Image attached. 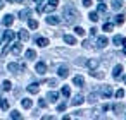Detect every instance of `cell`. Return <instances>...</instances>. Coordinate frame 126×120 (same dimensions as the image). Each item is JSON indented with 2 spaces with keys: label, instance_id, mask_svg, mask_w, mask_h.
<instances>
[{
  "label": "cell",
  "instance_id": "6da1fadb",
  "mask_svg": "<svg viewBox=\"0 0 126 120\" xmlns=\"http://www.w3.org/2000/svg\"><path fill=\"white\" fill-rule=\"evenodd\" d=\"M64 22L66 24H74L76 22V19H78V11L74 9V5L71 4V2H67V5L64 7Z\"/></svg>",
  "mask_w": 126,
  "mask_h": 120
},
{
  "label": "cell",
  "instance_id": "7a4b0ae2",
  "mask_svg": "<svg viewBox=\"0 0 126 120\" xmlns=\"http://www.w3.org/2000/svg\"><path fill=\"white\" fill-rule=\"evenodd\" d=\"M57 74H59V77H62V79H66L67 76H69V69H67V65H59L57 67Z\"/></svg>",
  "mask_w": 126,
  "mask_h": 120
},
{
  "label": "cell",
  "instance_id": "3957f363",
  "mask_svg": "<svg viewBox=\"0 0 126 120\" xmlns=\"http://www.w3.org/2000/svg\"><path fill=\"white\" fill-rule=\"evenodd\" d=\"M61 17H57V16H48L47 17V24H50V26H57V24H61Z\"/></svg>",
  "mask_w": 126,
  "mask_h": 120
},
{
  "label": "cell",
  "instance_id": "277c9868",
  "mask_svg": "<svg viewBox=\"0 0 126 120\" xmlns=\"http://www.w3.org/2000/svg\"><path fill=\"white\" fill-rule=\"evenodd\" d=\"M12 22H14V16H11V14L4 16V19H2V24H4L5 28H11V26H12Z\"/></svg>",
  "mask_w": 126,
  "mask_h": 120
},
{
  "label": "cell",
  "instance_id": "5b68a950",
  "mask_svg": "<svg viewBox=\"0 0 126 120\" xmlns=\"http://www.w3.org/2000/svg\"><path fill=\"white\" fill-rule=\"evenodd\" d=\"M107 43H109V40H107L105 36H98V40H97V48H98V50H102V48H105V46H107Z\"/></svg>",
  "mask_w": 126,
  "mask_h": 120
},
{
  "label": "cell",
  "instance_id": "8992f818",
  "mask_svg": "<svg viewBox=\"0 0 126 120\" xmlns=\"http://www.w3.org/2000/svg\"><path fill=\"white\" fill-rule=\"evenodd\" d=\"M35 43H36L38 46L45 48V46L48 45V40H47V38H42V36H35Z\"/></svg>",
  "mask_w": 126,
  "mask_h": 120
},
{
  "label": "cell",
  "instance_id": "52a82bcc",
  "mask_svg": "<svg viewBox=\"0 0 126 120\" xmlns=\"http://www.w3.org/2000/svg\"><path fill=\"white\" fill-rule=\"evenodd\" d=\"M98 64H100V62H98L97 58H90V60H86V67H88L90 70H95V69L98 67Z\"/></svg>",
  "mask_w": 126,
  "mask_h": 120
},
{
  "label": "cell",
  "instance_id": "ba28073f",
  "mask_svg": "<svg viewBox=\"0 0 126 120\" xmlns=\"http://www.w3.org/2000/svg\"><path fill=\"white\" fill-rule=\"evenodd\" d=\"M26 89H28V93H31V94H36V93L40 91V84H38V82H31V84H30Z\"/></svg>",
  "mask_w": 126,
  "mask_h": 120
},
{
  "label": "cell",
  "instance_id": "9c48e42d",
  "mask_svg": "<svg viewBox=\"0 0 126 120\" xmlns=\"http://www.w3.org/2000/svg\"><path fill=\"white\" fill-rule=\"evenodd\" d=\"M35 69H36V72H38V74H40V76H43V74H45V72H47V65H45V64H43V62H38V64H36V67H35Z\"/></svg>",
  "mask_w": 126,
  "mask_h": 120
},
{
  "label": "cell",
  "instance_id": "30bf717a",
  "mask_svg": "<svg viewBox=\"0 0 126 120\" xmlns=\"http://www.w3.org/2000/svg\"><path fill=\"white\" fill-rule=\"evenodd\" d=\"M85 101V98H83V94H76L73 99H71V105H74V106H78V105H81Z\"/></svg>",
  "mask_w": 126,
  "mask_h": 120
},
{
  "label": "cell",
  "instance_id": "8fae6325",
  "mask_svg": "<svg viewBox=\"0 0 126 120\" xmlns=\"http://www.w3.org/2000/svg\"><path fill=\"white\" fill-rule=\"evenodd\" d=\"M17 36H19L21 41H28V40H30V33H28L26 29H21V31L17 33Z\"/></svg>",
  "mask_w": 126,
  "mask_h": 120
},
{
  "label": "cell",
  "instance_id": "7c38bea8",
  "mask_svg": "<svg viewBox=\"0 0 126 120\" xmlns=\"http://www.w3.org/2000/svg\"><path fill=\"white\" fill-rule=\"evenodd\" d=\"M121 72H123V65H116L114 70H112V77L114 79H119L121 77Z\"/></svg>",
  "mask_w": 126,
  "mask_h": 120
},
{
  "label": "cell",
  "instance_id": "4fadbf2b",
  "mask_svg": "<svg viewBox=\"0 0 126 120\" xmlns=\"http://www.w3.org/2000/svg\"><path fill=\"white\" fill-rule=\"evenodd\" d=\"M100 93H102L104 98H110V96H112V87H110V86H105V87H102Z\"/></svg>",
  "mask_w": 126,
  "mask_h": 120
},
{
  "label": "cell",
  "instance_id": "5bb4252c",
  "mask_svg": "<svg viewBox=\"0 0 126 120\" xmlns=\"http://www.w3.org/2000/svg\"><path fill=\"white\" fill-rule=\"evenodd\" d=\"M14 36H16V34H14L12 31H5V33H4V41H5V43H11V41L14 40Z\"/></svg>",
  "mask_w": 126,
  "mask_h": 120
},
{
  "label": "cell",
  "instance_id": "9a60e30c",
  "mask_svg": "<svg viewBox=\"0 0 126 120\" xmlns=\"http://www.w3.org/2000/svg\"><path fill=\"white\" fill-rule=\"evenodd\" d=\"M21 50H23V43H14V46L11 48V52H12L14 55H19Z\"/></svg>",
  "mask_w": 126,
  "mask_h": 120
},
{
  "label": "cell",
  "instance_id": "2e32d148",
  "mask_svg": "<svg viewBox=\"0 0 126 120\" xmlns=\"http://www.w3.org/2000/svg\"><path fill=\"white\" fill-rule=\"evenodd\" d=\"M57 98H59V93H55V91H50V93L47 94V99H48L50 103H55Z\"/></svg>",
  "mask_w": 126,
  "mask_h": 120
},
{
  "label": "cell",
  "instance_id": "e0dca14e",
  "mask_svg": "<svg viewBox=\"0 0 126 120\" xmlns=\"http://www.w3.org/2000/svg\"><path fill=\"white\" fill-rule=\"evenodd\" d=\"M64 43H67V45H76V38L71 36V34H64Z\"/></svg>",
  "mask_w": 126,
  "mask_h": 120
},
{
  "label": "cell",
  "instance_id": "ac0fdd59",
  "mask_svg": "<svg viewBox=\"0 0 126 120\" xmlns=\"http://www.w3.org/2000/svg\"><path fill=\"white\" fill-rule=\"evenodd\" d=\"M90 105H95L97 101H98V94L97 93H90V96H88V99H86Z\"/></svg>",
  "mask_w": 126,
  "mask_h": 120
},
{
  "label": "cell",
  "instance_id": "d6986e66",
  "mask_svg": "<svg viewBox=\"0 0 126 120\" xmlns=\"http://www.w3.org/2000/svg\"><path fill=\"white\" fill-rule=\"evenodd\" d=\"M110 7H112L114 11H119V9L123 7V0H112V2H110Z\"/></svg>",
  "mask_w": 126,
  "mask_h": 120
},
{
  "label": "cell",
  "instance_id": "ffe728a7",
  "mask_svg": "<svg viewBox=\"0 0 126 120\" xmlns=\"http://www.w3.org/2000/svg\"><path fill=\"white\" fill-rule=\"evenodd\" d=\"M7 69H9L11 72H14V74H16L17 70H21V65H17V64H14V62H11V64L7 65Z\"/></svg>",
  "mask_w": 126,
  "mask_h": 120
},
{
  "label": "cell",
  "instance_id": "44dd1931",
  "mask_svg": "<svg viewBox=\"0 0 126 120\" xmlns=\"http://www.w3.org/2000/svg\"><path fill=\"white\" fill-rule=\"evenodd\" d=\"M21 105H23V108L30 110V108L33 106V101H31V99H28V98H24V99H21Z\"/></svg>",
  "mask_w": 126,
  "mask_h": 120
},
{
  "label": "cell",
  "instance_id": "7402d4cb",
  "mask_svg": "<svg viewBox=\"0 0 126 120\" xmlns=\"http://www.w3.org/2000/svg\"><path fill=\"white\" fill-rule=\"evenodd\" d=\"M73 82H74V84H76V86H78V87H81V86H83V84H85V79H83V77H81V76H76V77H74V79H73Z\"/></svg>",
  "mask_w": 126,
  "mask_h": 120
},
{
  "label": "cell",
  "instance_id": "603a6c76",
  "mask_svg": "<svg viewBox=\"0 0 126 120\" xmlns=\"http://www.w3.org/2000/svg\"><path fill=\"white\" fill-rule=\"evenodd\" d=\"M30 14H31V11H30V9H23V11L19 12V17H21V19H28V17H30Z\"/></svg>",
  "mask_w": 126,
  "mask_h": 120
},
{
  "label": "cell",
  "instance_id": "cb8c5ba5",
  "mask_svg": "<svg viewBox=\"0 0 126 120\" xmlns=\"http://www.w3.org/2000/svg\"><path fill=\"white\" fill-rule=\"evenodd\" d=\"M114 22L121 26V24L124 22V16H123V14H117V16H114Z\"/></svg>",
  "mask_w": 126,
  "mask_h": 120
},
{
  "label": "cell",
  "instance_id": "d4e9b609",
  "mask_svg": "<svg viewBox=\"0 0 126 120\" xmlns=\"http://www.w3.org/2000/svg\"><path fill=\"white\" fill-rule=\"evenodd\" d=\"M0 108H2V110H9V99H5V98L0 99Z\"/></svg>",
  "mask_w": 126,
  "mask_h": 120
},
{
  "label": "cell",
  "instance_id": "484cf974",
  "mask_svg": "<svg viewBox=\"0 0 126 120\" xmlns=\"http://www.w3.org/2000/svg\"><path fill=\"white\" fill-rule=\"evenodd\" d=\"M112 41H114V45H117V46H119V45H123V41H124V38H123V36H119V34H116Z\"/></svg>",
  "mask_w": 126,
  "mask_h": 120
},
{
  "label": "cell",
  "instance_id": "4316f807",
  "mask_svg": "<svg viewBox=\"0 0 126 120\" xmlns=\"http://www.w3.org/2000/svg\"><path fill=\"white\" fill-rule=\"evenodd\" d=\"M90 76H93V77H97V79H104V77H105V74H104V72H97V70H92V72H90Z\"/></svg>",
  "mask_w": 126,
  "mask_h": 120
},
{
  "label": "cell",
  "instance_id": "83f0119b",
  "mask_svg": "<svg viewBox=\"0 0 126 120\" xmlns=\"http://www.w3.org/2000/svg\"><path fill=\"white\" fill-rule=\"evenodd\" d=\"M112 110H114L116 113H121V111L124 110V105H121V103H116V105L112 106Z\"/></svg>",
  "mask_w": 126,
  "mask_h": 120
},
{
  "label": "cell",
  "instance_id": "f1b7e54d",
  "mask_svg": "<svg viewBox=\"0 0 126 120\" xmlns=\"http://www.w3.org/2000/svg\"><path fill=\"white\" fill-rule=\"evenodd\" d=\"M28 26H30V29H36V28H38V21L30 19V21H28Z\"/></svg>",
  "mask_w": 126,
  "mask_h": 120
},
{
  "label": "cell",
  "instance_id": "f546056e",
  "mask_svg": "<svg viewBox=\"0 0 126 120\" xmlns=\"http://www.w3.org/2000/svg\"><path fill=\"white\" fill-rule=\"evenodd\" d=\"M35 57H36V52H35V50H28V52H26V58H28V60H33Z\"/></svg>",
  "mask_w": 126,
  "mask_h": 120
},
{
  "label": "cell",
  "instance_id": "4dcf8cb0",
  "mask_svg": "<svg viewBox=\"0 0 126 120\" xmlns=\"http://www.w3.org/2000/svg\"><path fill=\"white\" fill-rule=\"evenodd\" d=\"M2 89H4V91H11V89H12V84H11V81H4V84H2Z\"/></svg>",
  "mask_w": 126,
  "mask_h": 120
},
{
  "label": "cell",
  "instance_id": "1f68e13d",
  "mask_svg": "<svg viewBox=\"0 0 126 120\" xmlns=\"http://www.w3.org/2000/svg\"><path fill=\"white\" fill-rule=\"evenodd\" d=\"M88 19L93 21V22H97V21H98V14H97V12H90V14H88Z\"/></svg>",
  "mask_w": 126,
  "mask_h": 120
},
{
  "label": "cell",
  "instance_id": "d6a6232c",
  "mask_svg": "<svg viewBox=\"0 0 126 120\" xmlns=\"http://www.w3.org/2000/svg\"><path fill=\"white\" fill-rule=\"evenodd\" d=\"M61 93H62V96H66V98H67V96H69V94H71V89H69V86H64V87H62V91H61Z\"/></svg>",
  "mask_w": 126,
  "mask_h": 120
},
{
  "label": "cell",
  "instance_id": "836d02e7",
  "mask_svg": "<svg viewBox=\"0 0 126 120\" xmlns=\"http://www.w3.org/2000/svg\"><path fill=\"white\" fill-rule=\"evenodd\" d=\"M11 118H14V120H19V118H21V113H19L17 110H12V113H11Z\"/></svg>",
  "mask_w": 126,
  "mask_h": 120
},
{
  "label": "cell",
  "instance_id": "e575fe53",
  "mask_svg": "<svg viewBox=\"0 0 126 120\" xmlns=\"http://www.w3.org/2000/svg\"><path fill=\"white\" fill-rule=\"evenodd\" d=\"M74 33H76L78 36H83V34H85V29L79 28V26H76V28H74Z\"/></svg>",
  "mask_w": 126,
  "mask_h": 120
},
{
  "label": "cell",
  "instance_id": "d590c367",
  "mask_svg": "<svg viewBox=\"0 0 126 120\" xmlns=\"http://www.w3.org/2000/svg\"><path fill=\"white\" fill-rule=\"evenodd\" d=\"M112 22H104V31H112Z\"/></svg>",
  "mask_w": 126,
  "mask_h": 120
},
{
  "label": "cell",
  "instance_id": "8d00e7d4",
  "mask_svg": "<svg viewBox=\"0 0 126 120\" xmlns=\"http://www.w3.org/2000/svg\"><path fill=\"white\" fill-rule=\"evenodd\" d=\"M66 106H67V103H66V101H64V103H59V105H57V111H64V110H66Z\"/></svg>",
  "mask_w": 126,
  "mask_h": 120
},
{
  "label": "cell",
  "instance_id": "74e56055",
  "mask_svg": "<svg viewBox=\"0 0 126 120\" xmlns=\"http://www.w3.org/2000/svg\"><path fill=\"white\" fill-rule=\"evenodd\" d=\"M54 9H55V7H54V5H50V4H48V5H45V7H43V12H52V11H54Z\"/></svg>",
  "mask_w": 126,
  "mask_h": 120
},
{
  "label": "cell",
  "instance_id": "f35d334b",
  "mask_svg": "<svg viewBox=\"0 0 126 120\" xmlns=\"http://www.w3.org/2000/svg\"><path fill=\"white\" fill-rule=\"evenodd\" d=\"M105 11H107V7H105V4H98V12H100V14H104Z\"/></svg>",
  "mask_w": 126,
  "mask_h": 120
},
{
  "label": "cell",
  "instance_id": "ab89813d",
  "mask_svg": "<svg viewBox=\"0 0 126 120\" xmlns=\"http://www.w3.org/2000/svg\"><path fill=\"white\" fill-rule=\"evenodd\" d=\"M47 84H48V86H57V79H48Z\"/></svg>",
  "mask_w": 126,
  "mask_h": 120
},
{
  "label": "cell",
  "instance_id": "60d3db41",
  "mask_svg": "<svg viewBox=\"0 0 126 120\" xmlns=\"http://www.w3.org/2000/svg\"><path fill=\"white\" fill-rule=\"evenodd\" d=\"M123 96H124V91L123 89H117L116 91V98H123Z\"/></svg>",
  "mask_w": 126,
  "mask_h": 120
},
{
  "label": "cell",
  "instance_id": "b9f144b4",
  "mask_svg": "<svg viewBox=\"0 0 126 120\" xmlns=\"http://www.w3.org/2000/svg\"><path fill=\"white\" fill-rule=\"evenodd\" d=\"M38 105H40V108H45L47 106V99H38Z\"/></svg>",
  "mask_w": 126,
  "mask_h": 120
},
{
  "label": "cell",
  "instance_id": "7bdbcfd3",
  "mask_svg": "<svg viewBox=\"0 0 126 120\" xmlns=\"http://www.w3.org/2000/svg\"><path fill=\"white\" fill-rule=\"evenodd\" d=\"M9 50H11V48H9V46H5V48H4V50H2V58H5V55H7V53H9Z\"/></svg>",
  "mask_w": 126,
  "mask_h": 120
},
{
  "label": "cell",
  "instance_id": "ee69618b",
  "mask_svg": "<svg viewBox=\"0 0 126 120\" xmlns=\"http://www.w3.org/2000/svg\"><path fill=\"white\" fill-rule=\"evenodd\" d=\"M83 46H85V48H90V46H92V43H90L88 40H85V41H83Z\"/></svg>",
  "mask_w": 126,
  "mask_h": 120
},
{
  "label": "cell",
  "instance_id": "f6af8a7d",
  "mask_svg": "<svg viewBox=\"0 0 126 120\" xmlns=\"http://www.w3.org/2000/svg\"><path fill=\"white\" fill-rule=\"evenodd\" d=\"M48 4H50V5H54V7H57V4H59V0H48Z\"/></svg>",
  "mask_w": 126,
  "mask_h": 120
},
{
  "label": "cell",
  "instance_id": "bcb514c9",
  "mask_svg": "<svg viewBox=\"0 0 126 120\" xmlns=\"http://www.w3.org/2000/svg\"><path fill=\"white\" fill-rule=\"evenodd\" d=\"M83 5H85V7H90V5H92V0H83Z\"/></svg>",
  "mask_w": 126,
  "mask_h": 120
},
{
  "label": "cell",
  "instance_id": "7dc6e473",
  "mask_svg": "<svg viewBox=\"0 0 126 120\" xmlns=\"http://www.w3.org/2000/svg\"><path fill=\"white\" fill-rule=\"evenodd\" d=\"M90 34L95 36V34H97V28H92V29H90Z\"/></svg>",
  "mask_w": 126,
  "mask_h": 120
},
{
  "label": "cell",
  "instance_id": "c3c4849f",
  "mask_svg": "<svg viewBox=\"0 0 126 120\" xmlns=\"http://www.w3.org/2000/svg\"><path fill=\"white\" fill-rule=\"evenodd\" d=\"M0 9H4V0H0Z\"/></svg>",
  "mask_w": 126,
  "mask_h": 120
},
{
  "label": "cell",
  "instance_id": "681fc988",
  "mask_svg": "<svg viewBox=\"0 0 126 120\" xmlns=\"http://www.w3.org/2000/svg\"><path fill=\"white\" fill-rule=\"evenodd\" d=\"M33 2H35V4H42V2H43V0H33Z\"/></svg>",
  "mask_w": 126,
  "mask_h": 120
},
{
  "label": "cell",
  "instance_id": "f907efd6",
  "mask_svg": "<svg viewBox=\"0 0 126 120\" xmlns=\"http://www.w3.org/2000/svg\"><path fill=\"white\" fill-rule=\"evenodd\" d=\"M123 53H124V55H126V46H124V52H123Z\"/></svg>",
  "mask_w": 126,
  "mask_h": 120
},
{
  "label": "cell",
  "instance_id": "816d5d0a",
  "mask_svg": "<svg viewBox=\"0 0 126 120\" xmlns=\"http://www.w3.org/2000/svg\"><path fill=\"white\" fill-rule=\"evenodd\" d=\"M7 2H16V0H7Z\"/></svg>",
  "mask_w": 126,
  "mask_h": 120
},
{
  "label": "cell",
  "instance_id": "f5cc1de1",
  "mask_svg": "<svg viewBox=\"0 0 126 120\" xmlns=\"http://www.w3.org/2000/svg\"><path fill=\"white\" fill-rule=\"evenodd\" d=\"M17 2H24V0H17Z\"/></svg>",
  "mask_w": 126,
  "mask_h": 120
},
{
  "label": "cell",
  "instance_id": "db71d44e",
  "mask_svg": "<svg viewBox=\"0 0 126 120\" xmlns=\"http://www.w3.org/2000/svg\"><path fill=\"white\" fill-rule=\"evenodd\" d=\"M124 82H126V76H124Z\"/></svg>",
  "mask_w": 126,
  "mask_h": 120
},
{
  "label": "cell",
  "instance_id": "11a10c76",
  "mask_svg": "<svg viewBox=\"0 0 126 120\" xmlns=\"http://www.w3.org/2000/svg\"><path fill=\"white\" fill-rule=\"evenodd\" d=\"M0 43H2V40H0Z\"/></svg>",
  "mask_w": 126,
  "mask_h": 120
}]
</instances>
